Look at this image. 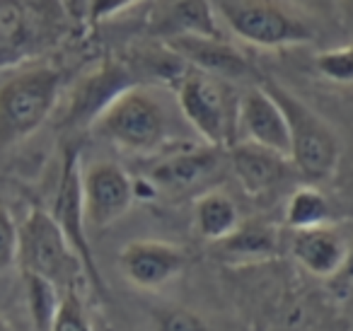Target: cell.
<instances>
[{
  "mask_svg": "<svg viewBox=\"0 0 353 331\" xmlns=\"http://www.w3.org/2000/svg\"><path fill=\"white\" fill-rule=\"evenodd\" d=\"M221 15L237 39L261 49L300 46L314 39V30L295 12L274 0H237L221 3Z\"/></svg>",
  "mask_w": 353,
  "mask_h": 331,
  "instance_id": "cell-5",
  "label": "cell"
},
{
  "mask_svg": "<svg viewBox=\"0 0 353 331\" xmlns=\"http://www.w3.org/2000/svg\"><path fill=\"white\" fill-rule=\"evenodd\" d=\"M346 3H351V6H353V0H346Z\"/></svg>",
  "mask_w": 353,
  "mask_h": 331,
  "instance_id": "cell-29",
  "label": "cell"
},
{
  "mask_svg": "<svg viewBox=\"0 0 353 331\" xmlns=\"http://www.w3.org/2000/svg\"><path fill=\"white\" fill-rule=\"evenodd\" d=\"M51 218L65 234L70 247L80 257L85 268V276L94 288L104 290L102 273H99L97 263H94L92 247L88 242V232H85V213H83V170H80V150L78 148H65L63 152V165H61V179L59 191H56L54 205H51Z\"/></svg>",
  "mask_w": 353,
  "mask_h": 331,
  "instance_id": "cell-6",
  "label": "cell"
},
{
  "mask_svg": "<svg viewBox=\"0 0 353 331\" xmlns=\"http://www.w3.org/2000/svg\"><path fill=\"white\" fill-rule=\"evenodd\" d=\"M49 331H94L92 321L88 319V314L83 310V302L78 300V295L73 290L63 292Z\"/></svg>",
  "mask_w": 353,
  "mask_h": 331,
  "instance_id": "cell-23",
  "label": "cell"
},
{
  "mask_svg": "<svg viewBox=\"0 0 353 331\" xmlns=\"http://www.w3.org/2000/svg\"><path fill=\"white\" fill-rule=\"evenodd\" d=\"M223 148H194V150H179L174 155H167L150 170V181L155 191H189L194 186L203 184L213 172L221 167Z\"/></svg>",
  "mask_w": 353,
  "mask_h": 331,
  "instance_id": "cell-15",
  "label": "cell"
},
{
  "mask_svg": "<svg viewBox=\"0 0 353 331\" xmlns=\"http://www.w3.org/2000/svg\"><path fill=\"white\" fill-rule=\"evenodd\" d=\"M17 263L22 273H34L56 288H65V292L73 290V283L83 276L85 268L75 249L61 232L56 220L49 210L32 208L20 225V252Z\"/></svg>",
  "mask_w": 353,
  "mask_h": 331,
  "instance_id": "cell-4",
  "label": "cell"
},
{
  "mask_svg": "<svg viewBox=\"0 0 353 331\" xmlns=\"http://www.w3.org/2000/svg\"><path fill=\"white\" fill-rule=\"evenodd\" d=\"M49 32L32 15L25 0H0V68H12L34 59Z\"/></svg>",
  "mask_w": 353,
  "mask_h": 331,
  "instance_id": "cell-14",
  "label": "cell"
},
{
  "mask_svg": "<svg viewBox=\"0 0 353 331\" xmlns=\"http://www.w3.org/2000/svg\"><path fill=\"white\" fill-rule=\"evenodd\" d=\"M27 285V305H30V317L37 331H49L54 324L56 310L61 305V292L51 281L34 273H22Z\"/></svg>",
  "mask_w": 353,
  "mask_h": 331,
  "instance_id": "cell-21",
  "label": "cell"
},
{
  "mask_svg": "<svg viewBox=\"0 0 353 331\" xmlns=\"http://www.w3.org/2000/svg\"><path fill=\"white\" fill-rule=\"evenodd\" d=\"M63 75L51 66L25 68L0 85V150L27 141L56 109Z\"/></svg>",
  "mask_w": 353,
  "mask_h": 331,
  "instance_id": "cell-1",
  "label": "cell"
},
{
  "mask_svg": "<svg viewBox=\"0 0 353 331\" xmlns=\"http://www.w3.org/2000/svg\"><path fill=\"white\" fill-rule=\"evenodd\" d=\"M165 46L184 63L194 66L199 73L211 78L242 80L250 75V63L223 37H176L165 41Z\"/></svg>",
  "mask_w": 353,
  "mask_h": 331,
  "instance_id": "cell-13",
  "label": "cell"
},
{
  "mask_svg": "<svg viewBox=\"0 0 353 331\" xmlns=\"http://www.w3.org/2000/svg\"><path fill=\"white\" fill-rule=\"evenodd\" d=\"M176 104L194 131L213 148H225L230 141V114L221 88L211 75L187 73L176 85Z\"/></svg>",
  "mask_w": 353,
  "mask_h": 331,
  "instance_id": "cell-8",
  "label": "cell"
},
{
  "mask_svg": "<svg viewBox=\"0 0 353 331\" xmlns=\"http://www.w3.org/2000/svg\"><path fill=\"white\" fill-rule=\"evenodd\" d=\"M136 75L131 73L126 63L119 61H104L97 70L85 75L78 83L75 92L70 94L68 112H65L63 126L68 128H90L97 117L123 92L133 88Z\"/></svg>",
  "mask_w": 353,
  "mask_h": 331,
  "instance_id": "cell-9",
  "label": "cell"
},
{
  "mask_svg": "<svg viewBox=\"0 0 353 331\" xmlns=\"http://www.w3.org/2000/svg\"><path fill=\"white\" fill-rule=\"evenodd\" d=\"M136 186L128 172L117 162H92L83 170V213L90 228H109L128 213Z\"/></svg>",
  "mask_w": 353,
  "mask_h": 331,
  "instance_id": "cell-7",
  "label": "cell"
},
{
  "mask_svg": "<svg viewBox=\"0 0 353 331\" xmlns=\"http://www.w3.org/2000/svg\"><path fill=\"white\" fill-rule=\"evenodd\" d=\"M0 331H12V326H10V321L6 319V317L0 314Z\"/></svg>",
  "mask_w": 353,
  "mask_h": 331,
  "instance_id": "cell-28",
  "label": "cell"
},
{
  "mask_svg": "<svg viewBox=\"0 0 353 331\" xmlns=\"http://www.w3.org/2000/svg\"><path fill=\"white\" fill-rule=\"evenodd\" d=\"M329 218H332V205L327 196L314 186H300L285 205V225L293 230L322 228Z\"/></svg>",
  "mask_w": 353,
  "mask_h": 331,
  "instance_id": "cell-20",
  "label": "cell"
},
{
  "mask_svg": "<svg viewBox=\"0 0 353 331\" xmlns=\"http://www.w3.org/2000/svg\"><path fill=\"white\" fill-rule=\"evenodd\" d=\"M148 32L162 41L176 37H223L211 0H150Z\"/></svg>",
  "mask_w": 353,
  "mask_h": 331,
  "instance_id": "cell-11",
  "label": "cell"
},
{
  "mask_svg": "<svg viewBox=\"0 0 353 331\" xmlns=\"http://www.w3.org/2000/svg\"><path fill=\"white\" fill-rule=\"evenodd\" d=\"M155 331H213L201 314L187 307H165L155 314Z\"/></svg>",
  "mask_w": 353,
  "mask_h": 331,
  "instance_id": "cell-24",
  "label": "cell"
},
{
  "mask_svg": "<svg viewBox=\"0 0 353 331\" xmlns=\"http://www.w3.org/2000/svg\"><path fill=\"white\" fill-rule=\"evenodd\" d=\"M223 252L232 254V257L242 259H264L276 254L279 239H276V230L266 223H240L232 234H228L221 242Z\"/></svg>",
  "mask_w": 353,
  "mask_h": 331,
  "instance_id": "cell-19",
  "label": "cell"
},
{
  "mask_svg": "<svg viewBox=\"0 0 353 331\" xmlns=\"http://www.w3.org/2000/svg\"><path fill=\"white\" fill-rule=\"evenodd\" d=\"M194 225L199 234L211 242H223L240 225V210L235 201L223 191H208L194 203Z\"/></svg>",
  "mask_w": 353,
  "mask_h": 331,
  "instance_id": "cell-18",
  "label": "cell"
},
{
  "mask_svg": "<svg viewBox=\"0 0 353 331\" xmlns=\"http://www.w3.org/2000/svg\"><path fill=\"white\" fill-rule=\"evenodd\" d=\"M143 0H90V22L99 25L104 20H112L114 15L138 6Z\"/></svg>",
  "mask_w": 353,
  "mask_h": 331,
  "instance_id": "cell-26",
  "label": "cell"
},
{
  "mask_svg": "<svg viewBox=\"0 0 353 331\" xmlns=\"http://www.w3.org/2000/svg\"><path fill=\"white\" fill-rule=\"evenodd\" d=\"M237 128L242 133V141L261 146L266 150H274L290 160V133L288 121L283 117V109L279 107L274 97L259 88L247 90L237 104Z\"/></svg>",
  "mask_w": 353,
  "mask_h": 331,
  "instance_id": "cell-10",
  "label": "cell"
},
{
  "mask_svg": "<svg viewBox=\"0 0 353 331\" xmlns=\"http://www.w3.org/2000/svg\"><path fill=\"white\" fill-rule=\"evenodd\" d=\"M230 162L242 189L252 196H261L274 191L285 179V162L288 157L274 150H266L254 143H237L230 148Z\"/></svg>",
  "mask_w": 353,
  "mask_h": 331,
  "instance_id": "cell-16",
  "label": "cell"
},
{
  "mask_svg": "<svg viewBox=\"0 0 353 331\" xmlns=\"http://www.w3.org/2000/svg\"><path fill=\"white\" fill-rule=\"evenodd\" d=\"M339 276L353 283V242L346 247V257H343V263H341V268H339Z\"/></svg>",
  "mask_w": 353,
  "mask_h": 331,
  "instance_id": "cell-27",
  "label": "cell"
},
{
  "mask_svg": "<svg viewBox=\"0 0 353 331\" xmlns=\"http://www.w3.org/2000/svg\"><path fill=\"white\" fill-rule=\"evenodd\" d=\"M90 131L121 150L150 155L167 138V114L150 90L133 85L99 114Z\"/></svg>",
  "mask_w": 353,
  "mask_h": 331,
  "instance_id": "cell-3",
  "label": "cell"
},
{
  "mask_svg": "<svg viewBox=\"0 0 353 331\" xmlns=\"http://www.w3.org/2000/svg\"><path fill=\"white\" fill-rule=\"evenodd\" d=\"M314 68L322 78L332 80V83H353V46L322 51L314 59Z\"/></svg>",
  "mask_w": 353,
  "mask_h": 331,
  "instance_id": "cell-22",
  "label": "cell"
},
{
  "mask_svg": "<svg viewBox=\"0 0 353 331\" xmlns=\"http://www.w3.org/2000/svg\"><path fill=\"white\" fill-rule=\"evenodd\" d=\"M261 85L283 109L290 133V162L295 170L312 184L329 179L341 157V146L332 126L283 85L274 80H266Z\"/></svg>",
  "mask_w": 353,
  "mask_h": 331,
  "instance_id": "cell-2",
  "label": "cell"
},
{
  "mask_svg": "<svg viewBox=\"0 0 353 331\" xmlns=\"http://www.w3.org/2000/svg\"><path fill=\"white\" fill-rule=\"evenodd\" d=\"M293 257L305 271L312 276H336L339 268L346 257V244L336 230L327 228H310V230H295L293 232Z\"/></svg>",
  "mask_w": 353,
  "mask_h": 331,
  "instance_id": "cell-17",
  "label": "cell"
},
{
  "mask_svg": "<svg viewBox=\"0 0 353 331\" xmlns=\"http://www.w3.org/2000/svg\"><path fill=\"white\" fill-rule=\"evenodd\" d=\"M17 252H20V225L6 205H0V273L15 266Z\"/></svg>",
  "mask_w": 353,
  "mask_h": 331,
  "instance_id": "cell-25",
  "label": "cell"
},
{
  "mask_svg": "<svg viewBox=\"0 0 353 331\" xmlns=\"http://www.w3.org/2000/svg\"><path fill=\"white\" fill-rule=\"evenodd\" d=\"M187 257L179 247L157 239H136L121 249L119 266L123 276L138 288L155 290L184 271Z\"/></svg>",
  "mask_w": 353,
  "mask_h": 331,
  "instance_id": "cell-12",
  "label": "cell"
}]
</instances>
